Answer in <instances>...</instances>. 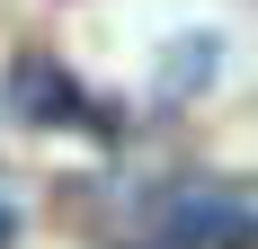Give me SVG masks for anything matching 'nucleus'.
I'll use <instances>...</instances> for the list:
<instances>
[{
    "label": "nucleus",
    "mask_w": 258,
    "mask_h": 249,
    "mask_svg": "<svg viewBox=\"0 0 258 249\" xmlns=\"http://www.w3.org/2000/svg\"><path fill=\"white\" fill-rule=\"evenodd\" d=\"M9 107H18V116H80L72 80H53V63H18V80H9Z\"/></svg>",
    "instance_id": "f257e3e1"
},
{
    "label": "nucleus",
    "mask_w": 258,
    "mask_h": 249,
    "mask_svg": "<svg viewBox=\"0 0 258 249\" xmlns=\"http://www.w3.org/2000/svg\"><path fill=\"white\" fill-rule=\"evenodd\" d=\"M9 240H18V214H9V205H0V249H9Z\"/></svg>",
    "instance_id": "f03ea898"
}]
</instances>
